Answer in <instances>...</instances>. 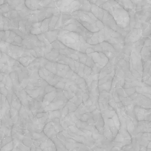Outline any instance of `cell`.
Returning <instances> with one entry per match:
<instances>
[{
	"label": "cell",
	"mask_w": 151,
	"mask_h": 151,
	"mask_svg": "<svg viewBox=\"0 0 151 151\" xmlns=\"http://www.w3.org/2000/svg\"><path fill=\"white\" fill-rule=\"evenodd\" d=\"M113 17L117 25L124 30L129 29L130 17L129 12L115 0H107L101 7Z\"/></svg>",
	"instance_id": "cell-1"
},
{
	"label": "cell",
	"mask_w": 151,
	"mask_h": 151,
	"mask_svg": "<svg viewBox=\"0 0 151 151\" xmlns=\"http://www.w3.org/2000/svg\"><path fill=\"white\" fill-rule=\"evenodd\" d=\"M105 31V41L111 44L115 49L123 48L125 44V37L118 32L116 31L107 26L104 28Z\"/></svg>",
	"instance_id": "cell-2"
},
{
	"label": "cell",
	"mask_w": 151,
	"mask_h": 151,
	"mask_svg": "<svg viewBox=\"0 0 151 151\" xmlns=\"http://www.w3.org/2000/svg\"><path fill=\"white\" fill-rule=\"evenodd\" d=\"M129 12L133 10L134 6L131 0H115Z\"/></svg>",
	"instance_id": "cell-3"
},
{
	"label": "cell",
	"mask_w": 151,
	"mask_h": 151,
	"mask_svg": "<svg viewBox=\"0 0 151 151\" xmlns=\"http://www.w3.org/2000/svg\"><path fill=\"white\" fill-rule=\"evenodd\" d=\"M150 23H151V19H150Z\"/></svg>",
	"instance_id": "cell-4"
},
{
	"label": "cell",
	"mask_w": 151,
	"mask_h": 151,
	"mask_svg": "<svg viewBox=\"0 0 151 151\" xmlns=\"http://www.w3.org/2000/svg\"><path fill=\"white\" fill-rule=\"evenodd\" d=\"M150 37H151V35H150Z\"/></svg>",
	"instance_id": "cell-5"
}]
</instances>
